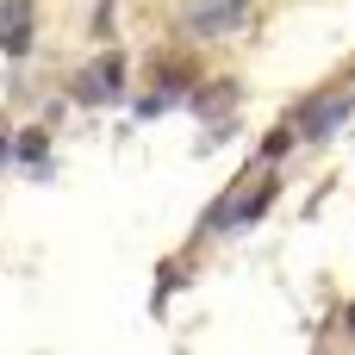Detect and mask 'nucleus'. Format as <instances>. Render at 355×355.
Wrapping results in <instances>:
<instances>
[{"label":"nucleus","instance_id":"nucleus-4","mask_svg":"<svg viewBox=\"0 0 355 355\" xmlns=\"http://www.w3.org/2000/svg\"><path fill=\"white\" fill-rule=\"evenodd\" d=\"M0 162H6V131H0Z\"/></svg>","mask_w":355,"mask_h":355},{"label":"nucleus","instance_id":"nucleus-3","mask_svg":"<svg viewBox=\"0 0 355 355\" xmlns=\"http://www.w3.org/2000/svg\"><path fill=\"white\" fill-rule=\"evenodd\" d=\"M19 162H31V168L44 162V131H25V137H19Z\"/></svg>","mask_w":355,"mask_h":355},{"label":"nucleus","instance_id":"nucleus-2","mask_svg":"<svg viewBox=\"0 0 355 355\" xmlns=\"http://www.w3.org/2000/svg\"><path fill=\"white\" fill-rule=\"evenodd\" d=\"M0 44H6V56L31 50V0H6L0 6Z\"/></svg>","mask_w":355,"mask_h":355},{"label":"nucleus","instance_id":"nucleus-1","mask_svg":"<svg viewBox=\"0 0 355 355\" xmlns=\"http://www.w3.org/2000/svg\"><path fill=\"white\" fill-rule=\"evenodd\" d=\"M119 75H125V62H119V56H106V62H94V69L75 81V94H81V100H94V106H106V100H119Z\"/></svg>","mask_w":355,"mask_h":355}]
</instances>
